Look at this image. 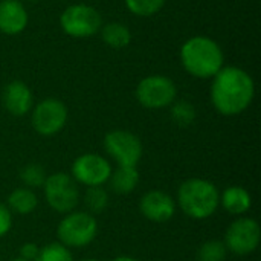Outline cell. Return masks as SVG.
<instances>
[{
  "mask_svg": "<svg viewBox=\"0 0 261 261\" xmlns=\"http://www.w3.org/2000/svg\"><path fill=\"white\" fill-rule=\"evenodd\" d=\"M211 104L223 116H237L249 109L255 98L254 78L239 66H223L213 78Z\"/></svg>",
  "mask_w": 261,
  "mask_h": 261,
  "instance_id": "obj_1",
  "label": "cell"
},
{
  "mask_svg": "<svg viewBox=\"0 0 261 261\" xmlns=\"http://www.w3.org/2000/svg\"><path fill=\"white\" fill-rule=\"evenodd\" d=\"M179 58L184 70L199 80H211L225 66L222 46L208 35H193L185 40Z\"/></svg>",
  "mask_w": 261,
  "mask_h": 261,
  "instance_id": "obj_2",
  "label": "cell"
},
{
  "mask_svg": "<svg viewBox=\"0 0 261 261\" xmlns=\"http://www.w3.org/2000/svg\"><path fill=\"white\" fill-rule=\"evenodd\" d=\"M177 205L193 220L210 219L220 206L219 188L206 179H187L177 190Z\"/></svg>",
  "mask_w": 261,
  "mask_h": 261,
  "instance_id": "obj_3",
  "label": "cell"
},
{
  "mask_svg": "<svg viewBox=\"0 0 261 261\" xmlns=\"http://www.w3.org/2000/svg\"><path fill=\"white\" fill-rule=\"evenodd\" d=\"M98 234V222L87 211H72L64 214L57 228L58 242L66 248H84Z\"/></svg>",
  "mask_w": 261,
  "mask_h": 261,
  "instance_id": "obj_4",
  "label": "cell"
},
{
  "mask_svg": "<svg viewBox=\"0 0 261 261\" xmlns=\"http://www.w3.org/2000/svg\"><path fill=\"white\" fill-rule=\"evenodd\" d=\"M102 17L99 11L87 3H75L67 6L60 15L61 31L72 38H89L99 32Z\"/></svg>",
  "mask_w": 261,
  "mask_h": 261,
  "instance_id": "obj_5",
  "label": "cell"
},
{
  "mask_svg": "<svg viewBox=\"0 0 261 261\" xmlns=\"http://www.w3.org/2000/svg\"><path fill=\"white\" fill-rule=\"evenodd\" d=\"M135 96L142 107L161 110L170 107L177 99V87L170 76L148 75L138 83Z\"/></svg>",
  "mask_w": 261,
  "mask_h": 261,
  "instance_id": "obj_6",
  "label": "cell"
},
{
  "mask_svg": "<svg viewBox=\"0 0 261 261\" xmlns=\"http://www.w3.org/2000/svg\"><path fill=\"white\" fill-rule=\"evenodd\" d=\"M43 191L47 205L60 214L72 213L78 206L80 188L73 177L67 173L58 171L49 174L43 185Z\"/></svg>",
  "mask_w": 261,
  "mask_h": 261,
  "instance_id": "obj_7",
  "label": "cell"
},
{
  "mask_svg": "<svg viewBox=\"0 0 261 261\" xmlns=\"http://www.w3.org/2000/svg\"><path fill=\"white\" fill-rule=\"evenodd\" d=\"M104 150L118 167H138L144 153L139 136L122 128L112 130L104 136Z\"/></svg>",
  "mask_w": 261,
  "mask_h": 261,
  "instance_id": "obj_8",
  "label": "cell"
},
{
  "mask_svg": "<svg viewBox=\"0 0 261 261\" xmlns=\"http://www.w3.org/2000/svg\"><path fill=\"white\" fill-rule=\"evenodd\" d=\"M31 122L34 130L41 136H54L60 133L69 118L67 106L57 98H44L32 107Z\"/></svg>",
  "mask_w": 261,
  "mask_h": 261,
  "instance_id": "obj_9",
  "label": "cell"
},
{
  "mask_svg": "<svg viewBox=\"0 0 261 261\" xmlns=\"http://www.w3.org/2000/svg\"><path fill=\"white\" fill-rule=\"evenodd\" d=\"M260 240L261 231L258 222L251 217H239L228 226L223 243L228 252L243 257L255 252Z\"/></svg>",
  "mask_w": 261,
  "mask_h": 261,
  "instance_id": "obj_10",
  "label": "cell"
},
{
  "mask_svg": "<svg viewBox=\"0 0 261 261\" xmlns=\"http://www.w3.org/2000/svg\"><path fill=\"white\" fill-rule=\"evenodd\" d=\"M113 168L110 162L96 153H84L78 156L70 170L73 180L84 187H102L107 184Z\"/></svg>",
  "mask_w": 261,
  "mask_h": 261,
  "instance_id": "obj_11",
  "label": "cell"
},
{
  "mask_svg": "<svg viewBox=\"0 0 261 261\" xmlns=\"http://www.w3.org/2000/svg\"><path fill=\"white\" fill-rule=\"evenodd\" d=\"M139 211L150 222L165 223L171 220L176 213V200L165 191L150 190L141 197Z\"/></svg>",
  "mask_w": 261,
  "mask_h": 261,
  "instance_id": "obj_12",
  "label": "cell"
},
{
  "mask_svg": "<svg viewBox=\"0 0 261 261\" xmlns=\"http://www.w3.org/2000/svg\"><path fill=\"white\" fill-rule=\"evenodd\" d=\"M2 102L8 113L21 118L32 110L34 95L26 83L20 80H14L5 86L2 93Z\"/></svg>",
  "mask_w": 261,
  "mask_h": 261,
  "instance_id": "obj_13",
  "label": "cell"
},
{
  "mask_svg": "<svg viewBox=\"0 0 261 261\" xmlns=\"http://www.w3.org/2000/svg\"><path fill=\"white\" fill-rule=\"evenodd\" d=\"M29 23V14L21 0H0V32L5 35L21 34Z\"/></svg>",
  "mask_w": 261,
  "mask_h": 261,
  "instance_id": "obj_14",
  "label": "cell"
},
{
  "mask_svg": "<svg viewBox=\"0 0 261 261\" xmlns=\"http://www.w3.org/2000/svg\"><path fill=\"white\" fill-rule=\"evenodd\" d=\"M220 205L231 216L242 217L251 210L252 196L245 187L231 185L220 194Z\"/></svg>",
  "mask_w": 261,
  "mask_h": 261,
  "instance_id": "obj_15",
  "label": "cell"
},
{
  "mask_svg": "<svg viewBox=\"0 0 261 261\" xmlns=\"http://www.w3.org/2000/svg\"><path fill=\"white\" fill-rule=\"evenodd\" d=\"M138 167H118L112 171L107 184L116 194H130L139 185Z\"/></svg>",
  "mask_w": 261,
  "mask_h": 261,
  "instance_id": "obj_16",
  "label": "cell"
},
{
  "mask_svg": "<svg viewBox=\"0 0 261 261\" xmlns=\"http://www.w3.org/2000/svg\"><path fill=\"white\" fill-rule=\"evenodd\" d=\"M6 206L11 211V214H18V216H28L34 213L38 206V199L34 193V190H29L26 187L15 188L11 191L6 200Z\"/></svg>",
  "mask_w": 261,
  "mask_h": 261,
  "instance_id": "obj_17",
  "label": "cell"
},
{
  "mask_svg": "<svg viewBox=\"0 0 261 261\" xmlns=\"http://www.w3.org/2000/svg\"><path fill=\"white\" fill-rule=\"evenodd\" d=\"M102 41L112 49H124L132 43V31L121 21H109L99 29Z\"/></svg>",
  "mask_w": 261,
  "mask_h": 261,
  "instance_id": "obj_18",
  "label": "cell"
},
{
  "mask_svg": "<svg viewBox=\"0 0 261 261\" xmlns=\"http://www.w3.org/2000/svg\"><path fill=\"white\" fill-rule=\"evenodd\" d=\"M170 116L176 125L190 127L197 118V110L193 102L185 99H176L170 106Z\"/></svg>",
  "mask_w": 261,
  "mask_h": 261,
  "instance_id": "obj_19",
  "label": "cell"
},
{
  "mask_svg": "<svg viewBox=\"0 0 261 261\" xmlns=\"http://www.w3.org/2000/svg\"><path fill=\"white\" fill-rule=\"evenodd\" d=\"M84 205L89 214H101L109 206V193L102 187H87L84 193Z\"/></svg>",
  "mask_w": 261,
  "mask_h": 261,
  "instance_id": "obj_20",
  "label": "cell"
},
{
  "mask_svg": "<svg viewBox=\"0 0 261 261\" xmlns=\"http://www.w3.org/2000/svg\"><path fill=\"white\" fill-rule=\"evenodd\" d=\"M167 0H124L125 8L136 17H153L162 11Z\"/></svg>",
  "mask_w": 261,
  "mask_h": 261,
  "instance_id": "obj_21",
  "label": "cell"
},
{
  "mask_svg": "<svg viewBox=\"0 0 261 261\" xmlns=\"http://www.w3.org/2000/svg\"><path fill=\"white\" fill-rule=\"evenodd\" d=\"M46 177H47V174H46L44 168L38 164H28L20 171V179H21L23 185L29 190L43 188Z\"/></svg>",
  "mask_w": 261,
  "mask_h": 261,
  "instance_id": "obj_22",
  "label": "cell"
},
{
  "mask_svg": "<svg viewBox=\"0 0 261 261\" xmlns=\"http://www.w3.org/2000/svg\"><path fill=\"white\" fill-rule=\"evenodd\" d=\"M228 249L220 240H208L197 249V261H225Z\"/></svg>",
  "mask_w": 261,
  "mask_h": 261,
  "instance_id": "obj_23",
  "label": "cell"
},
{
  "mask_svg": "<svg viewBox=\"0 0 261 261\" xmlns=\"http://www.w3.org/2000/svg\"><path fill=\"white\" fill-rule=\"evenodd\" d=\"M35 261H75L69 248L61 245L60 242L49 243L40 249L38 258Z\"/></svg>",
  "mask_w": 261,
  "mask_h": 261,
  "instance_id": "obj_24",
  "label": "cell"
},
{
  "mask_svg": "<svg viewBox=\"0 0 261 261\" xmlns=\"http://www.w3.org/2000/svg\"><path fill=\"white\" fill-rule=\"evenodd\" d=\"M12 228V214L5 203L0 202V239L5 237Z\"/></svg>",
  "mask_w": 261,
  "mask_h": 261,
  "instance_id": "obj_25",
  "label": "cell"
},
{
  "mask_svg": "<svg viewBox=\"0 0 261 261\" xmlns=\"http://www.w3.org/2000/svg\"><path fill=\"white\" fill-rule=\"evenodd\" d=\"M40 249L41 248L38 245H35V243H24L20 248V255L18 257H21V258L28 261H35L38 258Z\"/></svg>",
  "mask_w": 261,
  "mask_h": 261,
  "instance_id": "obj_26",
  "label": "cell"
},
{
  "mask_svg": "<svg viewBox=\"0 0 261 261\" xmlns=\"http://www.w3.org/2000/svg\"><path fill=\"white\" fill-rule=\"evenodd\" d=\"M112 261H139V260H136L135 257H130V255H119V257L113 258Z\"/></svg>",
  "mask_w": 261,
  "mask_h": 261,
  "instance_id": "obj_27",
  "label": "cell"
},
{
  "mask_svg": "<svg viewBox=\"0 0 261 261\" xmlns=\"http://www.w3.org/2000/svg\"><path fill=\"white\" fill-rule=\"evenodd\" d=\"M9 261H28V260H24V258H21V257H15V258H12V260H9Z\"/></svg>",
  "mask_w": 261,
  "mask_h": 261,
  "instance_id": "obj_28",
  "label": "cell"
},
{
  "mask_svg": "<svg viewBox=\"0 0 261 261\" xmlns=\"http://www.w3.org/2000/svg\"><path fill=\"white\" fill-rule=\"evenodd\" d=\"M81 261H99V260H96V258H84V260H81Z\"/></svg>",
  "mask_w": 261,
  "mask_h": 261,
  "instance_id": "obj_29",
  "label": "cell"
},
{
  "mask_svg": "<svg viewBox=\"0 0 261 261\" xmlns=\"http://www.w3.org/2000/svg\"><path fill=\"white\" fill-rule=\"evenodd\" d=\"M28 2H38V0H28Z\"/></svg>",
  "mask_w": 261,
  "mask_h": 261,
  "instance_id": "obj_30",
  "label": "cell"
}]
</instances>
